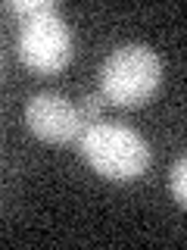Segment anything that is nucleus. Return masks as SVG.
I'll return each mask as SVG.
<instances>
[{"label": "nucleus", "mask_w": 187, "mask_h": 250, "mask_svg": "<svg viewBox=\"0 0 187 250\" xmlns=\"http://www.w3.org/2000/svg\"><path fill=\"white\" fill-rule=\"evenodd\" d=\"M162 82V60L147 44H122L103 60L100 94L115 106H137L150 100Z\"/></svg>", "instance_id": "nucleus-2"}, {"label": "nucleus", "mask_w": 187, "mask_h": 250, "mask_svg": "<svg viewBox=\"0 0 187 250\" xmlns=\"http://www.w3.org/2000/svg\"><path fill=\"white\" fill-rule=\"evenodd\" d=\"M171 194H175L178 203H184L187 207V156H181V160L171 166Z\"/></svg>", "instance_id": "nucleus-5"}, {"label": "nucleus", "mask_w": 187, "mask_h": 250, "mask_svg": "<svg viewBox=\"0 0 187 250\" xmlns=\"http://www.w3.org/2000/svg\"><path fill=\"white\" fill-rule=\"evenodd\" d=\"M53 6V0H6L3 3V10L6 13H19V16H35V13H44V10H50Z\"/></svg>", "instance_id": "nucleus-6"}, {"label": "nucleus", "mask_w": 187, "mask_h": 250, "mask_svg": "<svg viewBox=\"0 0 187 250\" xmlns=\"http://www.w3.org/2000/svg\"><path fill=\"white\" fill-rule=\"evenodd\" d=\"M25 122L37 138L53 141V144L75 141L88 128V119H84L81 106L72 104L66 94H56V91L35 94L25 106Z\"/></svg>", "instance_id": "nucleus-4"}, {"label": "nucleus", "mask_w": 187, "mask_h": 250, "mask_svg": "<svg viewBox=\"0 0 187 250\" xmlns=\"http://www.w3.org/2000/svg\"><path fill=\"white\" fill-rule=\"evenodd\" d=\"M19 57L35 72H59L72 57V35L56 3L44 13L22 19L19 28Z\"/></svg>", "instance_id": "nucleus-3"}, {"label": "nucleus", "mask_w": 187, "mask_h": 250, "mask_svg": "<svg viewBox=\"0 0 187 250\" xmlns=\"http://www.w3.org/2000/svg\"><path fill=\"white\" fill-rule=\"evenodd\" d=\"M78 106H81V113H84V119L91 122H97V116H100V97H94V94H84L81 100H78Z\"/></svg>", "instance_id": "nucleus-7"}, {"label": "nucleus", "mask_w": 187, "mask_h": 250, "mask_svg": "<svg viewBox=\"0 0 187 250\" xmlns=\"http://www.w3.org/2000/svg\"><path fill=\"white\" fill-rule=\"evenodd\" d=\"M78 150L94 172H100L103 178H112V182L137 178L150 166L147 141L122 122H106V119L91 122L84 135L78 138Z\"/></svg>", "instance_id": "nucleus-1"}]
</instances>
